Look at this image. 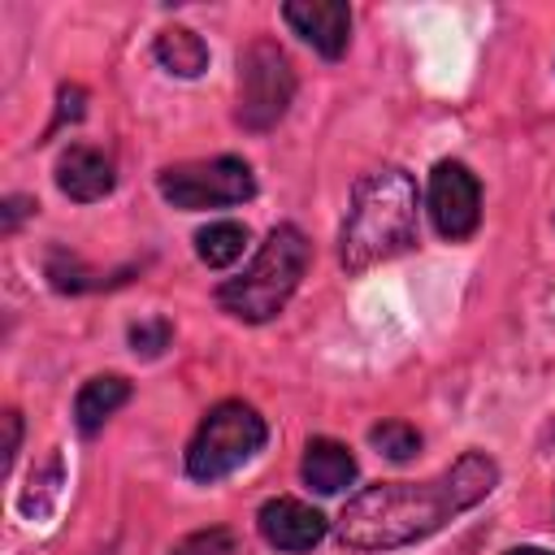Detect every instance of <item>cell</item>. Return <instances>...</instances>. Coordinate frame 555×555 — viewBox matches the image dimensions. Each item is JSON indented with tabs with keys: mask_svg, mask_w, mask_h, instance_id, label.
Wrapping results in <instances>:
<instances>
[{
	"mask_svg": "<svg viewBox=\"0 0 555 555\" xmlns=\"http://www.w3.org/2000/svg\"><path fill=\"white\" fill-rule=\"evenodd\" d=\"M156 186L182 212L225 208V204H243V199L256 195V178H251L247 160H238V156H212V160L169 165V169H160Z\"/></svg>",
	"mask_w": 555,
	"mask_h": 555,
	"instance_id": "6",
	"label": "cell"
},
{
	"mask_svg": "<svg viewBox=\"0 0 555 555\" xmlns=\"http://www.w3.org/2000/svg\"><path fill=\"white\" fill-rule=\"evenodd\" d=\"M126 399H130V382H126V377H117V373L91 377V382L78 390V399H74V421H78V429H82V434H95Z\"/></svg>",
	"mask_w": 555,
	"mask_h": 555,
	"instance_id": "12",
	"label": "cell"
},
{
	"mask_svg": "<svg viewBox=\"0 0 555 555\" xmlns=\"http://www.w3.org/2000/svg\"><path fill=\"white\" fill-rule=\"evenodd\" d=\"M282 17L291 22V30L312 43L325 61H338L347 52L351 39V9L343 0H291L282 9Z\"/></svg>",
	"mask_w": 555,
	"mask_h": 555,
	"instance_id": "8",
	"label": "cell"
},
{
	"mask_svg": "<svg viewBox=\"0 0 555 555\" xmlns=\"http://www.w3.org/2000/svg\"><path fill=\"white\" fill-rule=\"evenodd\" d=\"M152 52H156V61H160L169 74H178V78H195V74L208 69V43H204L195 30H186V26L160 30L156 43H152Z\"/></svg>",
	"mask_w": 555,
	"mask_h": 555,
	"instance_id": "13",
	"label": "cell"
},
{
	"mask_svg": "<svg viewBox=\"0 0 555 555\" xmlns=\"http://www.w3.org/2000/svg\"><path fill=\"white\" fill-rule=\"evenodd\" d=\"M369 442L377 447V455H386V460H395V464H408V460L421 451V434H416L412 425H403V421H382V425H373V429H369Z\"/></svg>",
	"mask_w": 555,
	"mask_h": 555,
	"instance_id": "15",
	"label": "cell"
},
{
	"mask_svg": "<svg viewBox=\"0 0 555 555\" xmlns=\"http://www.w3.org/2000/svg\"><path fill=\"white\" fill-rule=\"evenodd\" d=\"M169 321L165 317H152V321H139V325H130V347H134V356H160L165 347H169Z\"/></svg>",
	"mask_w": 555,
	"mask_h": 555,
	"instance_id": "17",
	"label": "cell"
},
{
	"mask_svg": "<svg viewBox=\"0 0 555 555\" xmlns=\"http://www.w3.org/2000/svg\"><path fill=\"white\" fill-rule=\"evenodd\" d=\"M26 212H35V199H26V195H9V199H4V212H0V230H4V234L17 230V221H22Z\"/></svg>",
	"mask_w": 555,
	"mask_h": 555,
	"instance_id": "19",
	"label": "cell"
},
{
	"mask_svg": "<svg viewBox=\"0 0 555 555\" xmlns=\"http://www.w3.org/2000/svg\"><path fill=\"white\" fill-rule=\"evenodd\" d=\"M17 442H22V416L17 412H4V473L13 468V455H17Z\"/></svg>",
	"mask_w": 555,
	"mask_h": 555,
	"instance_id": "20",
	"label": "cell"
},
{
	"mask_svg": "<svg viewBox=\"0 0 555 555\" xmlns=\"http://www.w3.org/2000/svg\"><path fill=\"white\" fill-rule=\"evenodd\" d=\"M234 551H238L234 533H230V529H221V525H212V529L186 533L169 555H234Z\"/></svg>",
	"mask_w": 555,
	"mask_h": 555,
	"instance_id": "16",
	"label": "cell"
},
{
	"mask_svg": "<svg viewBox=\"0 0 555 555\" xmlns=\"http://www.w3.org/2000/svg\"><path fill=\"white\" fill-rule=\"evenodd\" d=\"M256 520H260L264 542L278 546V551H308V546H317L325 538V516L317 507L299 503V499H286V494L269 499Z\"/></svg>",
	"mask_w": 555,
	"mask_h": 555,
	"instance_id": "9",
	"label": "cell"
},
{
	"mask_svg": "<svg viewBox=\"0 0 555 555\" xmlns=\"http://www.w3.org/2000/svg\"><path fill=\"white\" fill-rule=\"evenodd\" d=\"M56 186L61 195L78 199V204H91V199H104L113 191V165L104 152L95 147H69L61 160H56Z\"/></svg>",
	"mask_w": 555,
	"mask_h": 555,
	"instance_id": "10",
	"label": "cell"
},
{
	"mask_svg": "<svg viewBox=\"0 0 555 555\" xmlns=\"http://www.w3.org/2000/svg\"><path fill=\"white\" fill-rule=\"evenodd\" d=\"M295 100V69L291 56L273 39H256L238 52V126L251 134L273 130Z\"/></svg>",
	"mask_w": 555,
	"mask_h": 555,
	"instance_id": "5",
	"label": "cell"
},
{
	"mask_svg": "<svg viewBox=\"0 0 555 555\" xmlns=\"http://www.w3.org/2000/svg\"><path fill=\"white\" fill-rule=\"evenodd\" d=\"M243 247H247V225H238V221H212V225H204V230L195 234V256H199L208 269L234 264V260L243 256Z\"/></svg>",
	"mask_w": 555,
	"mask_h": 555,
	"instance_id": "14",
	"label": "cell"
},
{
	"mask_svg": "<svg viewBox=\"0 0 555 555\" xmlns=\"http://www.w3.org/2000/svg\"><path fill=\"white\" fill-rule=\"evenodd\" d=\"M299 473L317 494H338L343 486L356 481V455L334 438H312L308 451H304Z\"/></svg>",
	"mask_w": 555,
	"mask_h": 555,
	"instance_id": "11",
	"label": "cell"
},
{
	"mask_svg": "<svg viewBox=\"0 0 555 555\" xmlns=\"http://www.w3.org/2000/svg\"><path fill=\"white\" fill-rule=\"evenodd\" d=\"M429 221L447 243H460L481 221V182L460 160H438L429 173Z\"/></svg>",
	"mask_w": 555,
	"mask_h": 555,
	"instance_id": "7",
	"label": "cell"
},
{
	"mask_svg": "<svg viewBox=\"0 0 555 555\" xmlns=\"http://www.w3.org/2000/svg\"><path fill=\"white\" fill-rule=\"evenodd\" d=\"M264 438H269V429H264L260 412L238 399H225L199 421V429L186 447V473L195 481H217V477L234 473L238 464H247L264 447Z\"/></svg>",
	"mask_w": 555,
	"mask_h": 555,
	"instance_id": "4",
	"label": "cell"
},
{
	"mask_svg": "<svg viewBox=\"0 0 555 555\" xmlns=\"http://www.w3.org/2000/svg\"><path fill=\"white\" fill-rule=\"evenodd\" d=\"M308 256H312V247H308V238H304L299 225H273L269 238L260 243L256 260L238 278H230V282L217 286V304L230 317L251 321V325L278 317L286 308V299L295 295L299 278H304Z\"/></svg>",
	"mask_w": 555,
	"mask_h": 555,
	"instance_id": "3",
	"label": "cell"
},
{
	"mask_svg": "<svg viewBox=\"0 0 555 555\" xmlns=\"http://www.w3.org/2000/svg\"><path fill=\"white\" fill-rule=\"evenodd\" d=\"M494 486L499 464L486 451H464L429 481H382L360 490L338 516V538L351 551H395L438 533L447 520L477 507Z\"/></svg>",
	"mask_w": 555,
	"mask_h": 555,
	"instance_id": "1",
	"label": "cell"
},
{
	"mask_svg": "<svg viewBox=\"0 0 555 555\" xmlns=\"http://www.w3.org/2000/svg\"><path fill=\"white\" fill-rule=\"evenodd\" d=\"M82 113H87V91L78 82H65L56 91V121H52V130H61L65 121H78Z\"/></svg>",
	"mask_w": 555,
	"mask_h": 555,
	"instance_id": "18",
	"label": "cell"
},
{
	"mask_svg": "<svg viewBox=\"0 0 555 555\" xmlns=\"http://www.w3.org/2000/svg\"><path fill=\"white\" fill-rule=\"evenodd\" d=\"M507 555H551V551H542V546H516V551H507Z\"/></svg>",
	"mask_w": 555,
	"mask_h": 555,
	"instance_id": "21",
	"label": "cell"
},
{
	"mask_svg": "<svg viewBox=\"0 0 555 555\" xmlns=\"http://www.w3.org/2000/svg\"><path fill=\"white\" fill-rule=\"evenodd\" d=\"M416 243V182L386 165L356 182L351 208L338 234V260L347 273H364Z\"/></svg>",
	"mask_w": 555,
	"mask_h": 555,
	"instance_id": "2",
	"label": "cell"
}]
</instances>
